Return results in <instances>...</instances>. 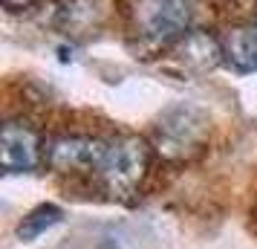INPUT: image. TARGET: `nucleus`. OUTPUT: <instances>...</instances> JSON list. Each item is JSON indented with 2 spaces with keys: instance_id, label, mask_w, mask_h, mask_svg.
Here are the masks:
<instances>
[{
  "instance_id": "1",
  "label": "nucleus",
  "mask_w": 257,
  "mask_h": 249,
  "mask_svg": "<svg viewBox=\"0 0 257 249\" xmlns=\"http://www.w3.org/2000/svg\"><path fill=\"white\" fill-rule=\"evenodd\" d=\"M194 0H133L127 9L130 44L142 58L174 49L191 32Z\"/></svg>"
},
{
  "instance_id": "2",
  "label": "nucleus",
  "mask_w": 257,
  "mask_h": 249,
  "mask_svg": "<svg viewBox=\"0 0 257 249\" xmlns=\"http://www.w3.org/2000/svg\"><path fill=\"white\" fill-rule=\"evenodd\" d=\"M151 151L153 145L136 133H121L107 139L95 177L110 200H133L139 194L151 168Z\"/></svg>"
},
{
  "instance_id": "3",
  "label": "nucleus",
  "mask_w": 257,
  "mask_h": 249,
  "mask_svg": "<svg viewBox=\"0 0 257 249\" xmlns=\"http://www.w3.org/2000/svg\"><path fill=\"white\" fill-rule=\"evenodd\" d=\"M205 136H208V116L197 105L179 102L159 116L151 145L165 162H182L202 151Z\"/></svg>"
},
{
  "instance_id": "4",
  "label": "nucleus",
  "mask_w": 257,
  "mask_h": 249,
  "mask_svg": "<svg viewBox=\"0 0 257 249\" xmlns=\"http://www.w3.org/2000/svg\"><path fill=\"white\" fill-rule=\"evenodd\" d=\"M47 162L41 133L26 119H9L0 133V165L6 174H26Z\"/></svg>"
},
{
  "instance_id": "5",
  "label": "nucleus",
  "mask_w": 257,
  "mask_h": 249,
  "mask_svg": "<svg viewBox=\"0 0 257 249\" xmlns=\"http://www.w3.org/2000/svg\"><path fill=\"white\" fill-rule=\"evenodd\" d=\"M104 148L107 139L95 136H58L47 145V165L55 174H95Z\"/></svg>"
},
{
  "instance_id": "6",
  "label": "nucleus",
  "mask_w": 257,
  "mask_h": 249,
  "mask_svg": "<svg viewBox=\"0 0 257 249\" xmlns=\"http://www.w3.org/2000/svg\"><path fill=\"white\" fill-rule=\"evenodd\" d=\"M174 58L188 72H211L222 58V41L208 35L202 29H191L179 44L174 47Z\"/></svg>"
},
{
  "instance_id": "7",
  "label": "nucleus",
  "mask_w": 257,
  "mask_h": 249,
  "mask_svg": "<svg viewBox=\"0 0 257 249\" xmlns=\"http://www.w3.org/2000/svg\"><path fill=\"white\" fill-rule=\"evenodd\" d=\"M222 41V58L231 64L234 70L251 72L257 70V26L240 24L225 29Z\"/></svg>"
},
{
  "instance_id": "8",
  "label": "nucleus",
  "mask_w": 257,
  "mask_h": 249,
  "mask_svg": "<svg viewBox=\"0 0 257 249\" xmlns=\"http://www.w3.org/2000/svg\"><path fill=\"white\" fill-rule=\"evenodd\" d=\"M107 9L101 0H70L58 15V26L67 35H90L104 21Z\"/></svg>"
},
{
  "instance_id": "9",
  "label": "nucleus",
  "mask_w": 257,
  "mask_h": 249,
  "mask_svg": "<svg viewBox=\"0 0 257 249\" xmlns=\"http://www.w3.org/2000/svg\"><path fill=\"white\" fill-rule=\"evenodd\" d=\"M61 217H64V214H61L58 206L44 203V206L32 209V212L18 223V237H21V240H35V237H41L47 229H52L55 223H61Z\"/></svg>"
},
{
  "instance_id": "10",
  "label": "nucleus",
  "mask_w": 257,
  "mask_h": 249,
  "mask_svg": "<svg viewBox=\"0 0 257 249\" xmlns=\"http://www.w3.org/2000/svg\"><path fill=\"white\" fill-rule=\"evenodd\" d=\"M35 0H3V6L6 9H12V12H18V9H29Z\"/></svg>"
}]
</instances>
